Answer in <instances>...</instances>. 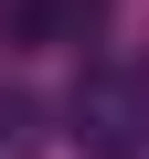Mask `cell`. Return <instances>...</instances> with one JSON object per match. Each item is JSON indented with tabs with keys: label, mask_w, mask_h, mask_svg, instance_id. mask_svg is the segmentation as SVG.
I'll list each match as a JSON object with an SVG mask.
<instances>
[{
	"label": "cell",
	"mask_w": 149,
	"mask_h": 159,
	"mask_svg": "<svg viewBox=\"0 0 149 159\" xmlns=\"http://www.w3.org/2000/svg\"><path fill=\"white\" fill-rule=\"evenodd\" d=\"M74 138H85L96 159H138L149 148V85L138 74H96V85L74 96Z\"/></svg>",
	"instance_id": "cell-1"
}]
</instances>
